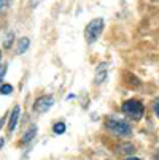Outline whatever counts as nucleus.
I'll list each match as a JSON object with an SVG mask.
<instances>
[{
	"label": "nucleus",
	"mask_w": 159,
	"mask_h": 160,
	"mask_svg": "<svg viewBox=\"0 0 159 160\" xmlns=\"http://www.w3.org/2000/svg\"><path fill=\"white\" fill-rule=\"evenodd\" d=\"M103 30V19L97 18V19H93L89 22V24L86 26V30H84V37H86V41L87 43H94L100 33Z\"/></svg>",
	"instance_id": "f257e3e1"
},
{
	"label": "nucleus",
	"mask_w": 159,
	"mask_h": 160,
	"mask_svg": "<svg viewBox=\"0 0 159 160\" xmlns=\"http://www.w3.org/2000/svg\"><path fill=\"white\" fill-rule=\"evenodd\" d=\"M123 111H124V114H127L130 119L139 121L143 116V105L139 100H127L123 105Z\"/></svg>",
	"instance_id": "f03ea898"
},
{
	"label": "nucleus",
	"mask_w": 159,
	"mask_h": 160,
	"mask_svg": "<svg viewBox=\"0 0 159 160\" xmlns=\"http://www.w3.org/2000/svg\"><path fill=\"white\" fill-rule=\"evenodd\" d=\"M107 128L113 133H116L119 136H126V135H130V127L126 121H121V119H115V118H110L107 119L105 122Z\"/></svg>",
	"instance_id": "7ed1b4c3"
},
{
	"label": "nucleus",
	"mask_w": 159,
	"mask_h": 160,
	"mask_svg": "<svg viewBox=\"0 0 159 160\" xmlns=\"http://www.w3.org/2000/svg\"><path fill=\"white\" fill-rule=\"evenodd\" d=\"M53 103H54V98H53L51 95H45V97H40V98L35 102L34 109H35L37 112H45V111H48V109L53 106Z\"/></svg>",
	"instance_id": "20e7f679"
},
{
	"label": "nucleus",
	"mask_w": 159,
	"mask_h": 160,
	"mask_svg": "<svg viewBox=\"0 0 159 160\" xmlns=\"http://www.w3.org/2000/svg\"><path fill=\"white\" fill-rule=\"evenodd\" d=\"M19 116H21V108L16 105V106L13 108L11 118H10V122H8V130H10V132H13V130L16 128V124H18V121H19Z\"/></svg>",
	"instance_id": "39448f33"
},
{
	"label": "nucleus",
	"mask_w": 159,
	"mask_h": 160,
	"mask_svg": "<svg viewBox=\"0 0 159 160\" xmlns=\"http://www.w3.org/2000/svg\"><path fill=\"white\" fill-rule=\"evenodd\" d=\"M105 78H107V63H100L96 70V82L100 84L105 81Z\"/></svg>",
	"instance_id": "423d86ee"
},
{
	"label": "nucleus",
	"mask_w": 159,
	"mask_h": 160,
	"mask_svg": "<svg viewBox=\"0 0 159 160\" xmlns=\"http://www.w3.org/2000/svg\"><path fill=\"white\" fill-rule=\"evenodd\" d=\"M29 44H30V40L27 37L19 38V41H18V54H24L27 51V48H29Z\"/></svg>",
	"instance_id": "0eeeda50"
},
{
	"label": "nucleus",
	"mask_w": 159,
	"mask_h": 160,
	"mask_svg": "<svg viewBox=\"0 0 159 160\" xmlns=\"http://www.w3.org/2000/svg\"><path fill=\"white\" fill-rule=\"evenodd\" d=\"M35 133H37V127L35 125H32L26 133H24V136H22V144H27V143H30L32 141V138L35 136Z\"/></svg>",
	"instance_id": "6e6552de"
},
{
	"label": "nucleus",
	"mask_w": 159,
	"mask_h": 160,
	"mask_svg": "<svg viewBox=\"0 0 159 160\" xmlns=\"http://www.w3.org/2000/svg\"><path fill=\"white\" fill-rule=\"evenodd\" d=\"M10 3H11V0H0V14L10 8Z\"/></svg>",
	"instance_id": "1a4fd4ad"
},
{
	"label": "nucleus",
	"mask_w": 159,
	"mask_h": 160,
	"mask_svg": "<svg viewBox=\"0 0 159 160\" xmlns=\"http://www.w3.org/2000/svg\"><path fill=\"white\" fill-rule=\"evenodd\" d=\"M13 92V87H11V84H3L2 87H0V94H11Z\"/></svg>",
	"instance_id": "9d476101"
},
{
	"label": "nucleus",
	"mask_w": 159,
	"mask_h": 160,
	"mask_svg": "<svg viewBox=\"0 0 159 160\" xmlns=\"http://www.w3.org/2000/svg\"><path fill=\"white\" fill-rule=\"evenodd\" d=\"M64 132H65V124H64V122H59V124L54 125V133L61 135V133H64Z\"/></svg>",
	"instance_id": "9b49d317"
},
{
	"label": "nucleus",
	"mask_w": 159,
	"mask_h": 160,
	"mask_svg": "<svg viewBox=\"0 0 159 160\" xmlns=\"http://www.w3.org/2000/svg\"><path fill=\"white\" fill-rule=\"evenodd\" d=\"M11 41H13V33H8V37H7V40L3 41V46L8 49L10 46H11Z\"/></svg>",
	"instance_id": "f8f14e48"
},
{
	"label": "nucleus",
	"mask_w": 159,
	"mask_h": 160,
	"mask_svg": "<svg viewBox=\"0 0 159 160\" xmlns=\"http://www.w3.org/2000/svg\"><path fill=\"white\" fill-rule=\"evenodd\" d=\"M154 112H156V116L159 118V100L154 102Z\"/></svg>",
	"instance_id": "ddd939ff"
},
{
	"label": "nucleus",
	"mask_w": 159,
	"mask_h": 160,
	"mask_svg": "<svg viewBox=\"0 0 159 160\" xmlns=\"http://www.w3.org/2000/svg\"><path fill=\"white\" fill-rule=\"evenodd\" d=\"M3 144H5V140H3V138H0V149L3 148Z\"/></svg>",
	"instance_id": "4468645a"
},
{
	"label": "nucleus",
	"mask_w": 159,
	"mask_h": 160,
	"mask_svg": "<svg viewBox=\"0 0 159 160\" xmlns=\"http://www.w3.org/2000/svg\"><path fill=\"white\" fill-rule=\"evenodd\" d=\"M154 160H159V151L156 152V155H154Z\"/></svg>",
	"instance_id": "2eb2a0df"
},
{
	"label": "nucleus",
	"mask_w": 159,
	"mask_h": 160,
	"mask_svg": "<svg viewBox=\"0 0 159 160\" xmlns=\"http://www.w3.org/2000/svg\"><path fill=\"white\" fill-rule=\"evenodd\" d=\"M126 160H139V158H135V157H129V158H126Z\"/></svg>",
	"instance_id": "dca6fc26"
},
{
	"label": "nucleus",
	"mask_w": 159,
	"mask_h": 160,
	"mask_svg": "<svg viewBox=\"0 0 159 160\" xmlns=\"http://www.w3.org/2000/svg\"><path fill=\"white\" fill-rule=\"evenodd\" d=\"M3 124V119H0V125H2Z\"/></svg>",
	"instance_id": "f3484780"
},
{
	"label": "nucleus",
	"mask_w": 159,
	"mask_h": 160,
	"mask_svg": "<svg viewBox=\"0 0 159 160\" xmlns=\"http://www.w3.org/2000/svg\"><path fill=\"white\" fill-rule=\"evenodd\" d=\"M0 59H2V52H0Z\"/></svg>",
	"instance_id": "a211bd4d"
}]
</instances>
